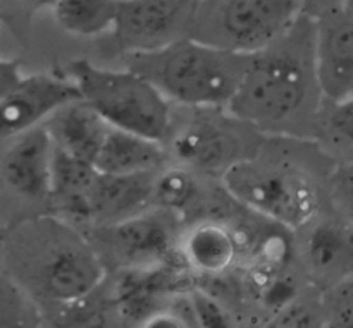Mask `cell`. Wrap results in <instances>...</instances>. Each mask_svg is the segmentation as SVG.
<instances>
[{
  "label": "cell",
  "mask_w": 353,
  "mask_h": 328,
  "mask_svg": "<svg viewBox=\"0 0 353 328\" xmlns=\"http://www.w3.org/2000/svg\"><path fill=\"white\" fill-rule=\"evenodd\" d=\"M326 320L319 316L316 309L307 305H288L279 309L265 328H323Z\"/></svg>",
  "instance_id": "obj_25"
},
{
  "label": "cell",
  "mask_w": 353,
  "mask_h": 328,
  "mask_svg": "<svg viewBox=\"0 0 353 328\" xmlns=\"http://www.w3.org/2000/svg\"><path fill=\"white\" fill-rule=\"evenodd\" d=\"M317 219L307 226L303 260L316 284L343 287L353 281V226L343 217Z\"/></svg>",
  "instance_id": "obj_13"
},
{
  "label": "cell",
  "mask_w": 353,
  "mask_h": 328,
  "mask_svg": "<svg viewBox=\"0 0 353 328\" xmlns=\"http://www.w3.org/2000/svg\"><path fill=\"white\" fill-rule=\"evenodd\" d=\"M188 313L196 328H234L216 299L199 289L188 292Z\"/></svg>",
  "instance_id": "obj_23"
},
{
  "label": "cell",
  "mask_w": 353,
  "mask_h": 328,
  "mask_svg": "<svg viewBox=\"0 0 353 328\" xmlns=\"http://www.w3.org/2000/svg\"><path fill=\"white\" fill-rule=\"evenodd\" d=\"M54 141L45 126L10 140L0 158V177L6 188L31 203H50Z\"/></svg>",
  "instance_id": "obj_12"
},
{
  "label": "cell",
  "mask_w": 353,
  "mask_h": 328,
  "mask_svg": "<svg viewBox=\"0 0 353 328\" xmlns=\"http://www.w3.org/2000/svg\"><path fill=\"white\" fill-rule=\"evenodd\" d=\"M64 74L74 83L83 102L110 127L164 144L174 105L143 76L86 58L71 62Z\"/></svg>",
  "instance_id": "obj_4"
},
{
  "label": "cell",
  "mask_w": 353,
  "mask_h": 328,
  "mask_svg": "<svg viewBox=\"0 0 353 328\" xmlns=\"http://www.w3.org/2000/svg\"><path fill=\"white\" fill-rule=\"evenodd\" d=\"M168 158L162 143L112 127L93 167L102 175L159 174Z\"/></svg>",
  "instance_id": "obj_17"
},
{
  "label": "cell",
  "mask_w": 353,
  "mask_h": 328,
  "mask_svg": "<svg viewBox=\"0 0 353 328\" xmlns=\"http://www.w3.org/2000/svg\"><path fill=\"white\" fill-rule=\"evenodd\" d=\"M343 287H347L348 294H350V298H352V305H350V308H353V281L348 282V284H345Z\"/></svg>",
  "instance_id": "obj_29"
},
{
  "label": "cell",
  "mask_w": 353,
  "mask_h": 328,
  "mask_svg": "<svg viewBox=\"0 0 353 328\" xmlns=\"http://www.w3.org/2000/svg\"><path fill=\"white\" fill-rule=\"evenodd\" d=\"M0 328H41L37 299L7 274H0Z\"/></svg>",
  "instance_id": "obj_21"
},
{
  "label": "cell",
  "mask_w": 353,
  "mask_h": 328,
  "mask_svg": "<svg viewBox=\"0 0 353 328\" xmlns=\"http://www.w3.org/2000/svg\"><path fill=\"white\" fill-rule=\"evenodd\" d=\"M330 191L340 217L353 226V164H343L331 175Z\"/></svg>",
  "instance_id": "obj_24"
},
{
  "label": "cell",
  "mask_w": 353,
  "mask_h": 328,
  "mask_svg": "<svg viewBox=\"0 0 353 328\" xmlns=\"http://www.w3.org/2000/svg\"><path fill=\"white\" fill-rule=\"evenodd\" d=\"M221 181L233 201L288 230L305 229L319 217L321 189L316 177L283 157L259 150Z\"/></svg>",
  "instance_id": "obj_5"
},
{
  "label": "cell",
  "mask_w": 353,
  "mask_h": 328,
  "mask_svg": "<svg viewBox=\"0 0 353 328\" xmlns=\"http://www.w3.org/2000/svg\"><path fill=\"white\" fill-rule=\"evenodd\" d=\"M2 258L12 281L52 305L90 298L107 275L86 234L55 215L21 223L3 241Z\"/></svg>",
  "instance_id": "obj_2"
},
{
  "label": "cell",
  "mask_w": 353,
  "mask_h": 328,
  "mask_svg": "<svg viewBox=\"0 0 353 328\" xmlns=\"http://www.w3.org/2000/svg\"><path fill=\"white\" fill-rule=\"evenodd\" d=\"M54 146L86 164H95L112 127L83 100L59 110L43 124Z\"/></svg>",
  "instance_id": "obj_16"
},
{
  "label": "cell",
  "mask_w": 353,
  "mask_h": 328,
  "mask_svg": "<svg viewBox=\"0 0 353 328\" xmlns=\"http://www.w3.org/2000/svg\"><path fill=\"white\" fill-rule=\"evenodd\" d=\"M48 7L59 28L72 36L112 34L116 26L117 0H59Z\"/></svg>",
  "instance_id": "obj_18"
},
{
  "label": "cell",
  "mask_w": 353,
  "mask_h": 328,
  "mask_svg": "<svg viewBox=\"0 0 353 328\" xmlns=\"http://www.w3.org/2000/svg\"><path fill=\"white\" fill-rule=\"evenodd\" d=\"M255 127L243 122L228 109H181L172 113L171 129L164 141L176 167L193 174L219 175L248 158L262 146Z\"/></svg>",
  "instance_id": "obj_6"
},
{
  "label": "cell",
  "mask_w": 353,
  "mask_h": 328,
  "mask_svg": "<svg viewBox=\"0 0 353 328\" xmlns=\"http://www.w3.org/2000/svg\"><path fill=\"white\" fill-rule=\"evenodd\" d=\"M97 294V292H95ZM95 294L83 301L69 305H54L55 316L52 320L54 328H112L114 316H119L112 299L102 303L95 299Z\"/></svg>",
  "instance_id": "obj_22"
},
{
  "label": "cell",
  "mask_w": 353,
  "mask_h": 328,
  "mask_svg": "<svg viewBox=\"0 0 353 328\" xmlns=\"http://www.w3.org/2000/svg\"><path fill=\"white\" fill-rule=\"evenodd\" d=\"M327 151L345 158V164H353V96L341 103H323L316 134Z\"/></svg>",
  "instance_id": "obj_20"
},
{
  "label": "cell",
  "mask_w": 353,
  "mask_h": 328,
  "mask_svg": "<svg viewBox=\"0 0 353 328\" xmlns=\"http://www.w3.org/2000/svg\"><path fill=\"white\" fill-rule=\"evenodd\" d=\"M312 7L317 83L323 103L334 105L353 96V14L345 2Z\"/></svg>",
  "instance_id": "obj_10"
},
{
  "label": "cell",
  "mask_w": 353,
  "mask_h": 328,
  "mask_svg": "<svg viewBox=\"0 0 353 328\" xmlns=\"http://www.w3.org/2000/svg\"><path fill=\"white\" fill-rule=\"evenodd\" d=\"M81 100L65 74L26 76L19 88L0 102V140H14L43 126L65 105Z\"/></svg>",
  "instance_id": "obj_11"
},
{
  "label": "cell",
  "mask_w": 353,
  "mask_h": 328,
  "mask_svg": "<svg viewBox=\"0 0 353 328\" xmlns=\"http://www.w3.org/2000/svg\"><path fill=\"white\" fill-rule=\"evenodd\" d=\"M26 76L23 74V69L17 61L9 58H0V102L7 96L12 95Z\"/></svg>",
  "instance_id": "obj_26"
},
{
  "label": "cell",
  "mask_w": 353,
  "mask_h": 328,
  "mask_svg": "<svg viewBox=\"0 0 353 328\" xmlns=\"http://www.w3.org/2000/svg\"><path fill=\"white\" fill-rule=\"evenodd\" d=\"M345 3H347L348 10H350V12L353 14V0H348V2H345Z\"/></svg>",
  "instance_id": "obj_30"
},
{
  "label": "cell",
  "mask_w": 353,
  "mask_h": 328,
  "mask_svg": "<svg viewBox=\"0 0 353 328\" xmlns=\"http://www.w3.org/2000/svg\"><path fill=\"white\" fill-rule=\"evenodd\" d=\"M157 174H99L88 195V227L114 226L154 210Z\"/></svg>",
  "instance_id": "obj_14"
},
{
  "label": "cell",
  "mask_w": 353,
  "mask_h": 328,
  "mask_svg": "<svg viewBox=\"0 0 353 328\" xmlns=\"http://www.w3.org/2000/svg\"><path fill=\"white\" fill-rule=\"evenodd\" d=\"M202 188L196 174L183 167H165L155 177L154 184V210L178 217L192 212L200 205Z\"/></svg>",
  "instance_id": "obj_19"
},
{
  "label": "cell",
  "mask_w": 353,
  "mask_h": 328,
  "mask_svg": "<svg viewBox=\"0 0 353 328\" xmlns=\"http://www.w3.org/2000/svg\"><path fill=\"white\" fill-rule=\"evenodd\" d=\"M247 55L183 38L161 50L124 57V67L150 81L181 109H228L247 72Z\"/></svg>",
  "instance_id": "obj_3"
},
{
  "label": "cell",
  "mask_w": 353,
  "mask_h": 328,
  "mask_svg": "<svg viewBox=\"0 0 353 328\" xmlns=\"http://www.w3.org/2000/svg\"><path fill=\"white\" fill-rule=\"evenodd\" d=\"M314 19L303 10L278 41L250 55L228 110L262 134L309 138L316 134L323 95L316 72Z\"/></svg>",
  "instance_id": "obj_1"
},
{
  "label": "cell",
  "mask_w": 353,
  "mask_h": 328,
  "mask_svg": "<svg viewBox=\"0 0 353 328\" xmlns=\"http://www.w3.org/2000/svg\"><path fill=\"white\" fill-rule=\"evenodd\" d=\"M305 6L295 0H202L195 6L188 38L250 57L278 41Z\"/></svg>",
  "instance_id": "obj_7"
},
{
  "label": "cell",
  "mask_w": 353,
  "mask_h": 328,
  "mask_svg": "<svg viewBox=\"0 0 353 328\" xmlns=\"http://www.w3.org/2000/svg\"><path fill=\"white\" fill-rule=\"evenodd\" d=\"M140 328H192V325L181 313L168 308L141 322Z\"/></svg>",
  "instance_id": "obj_27"
},
{
  "label": "cell",
  "mask_w": 353,
  "mask_h": 328,
  "mask_svg": "<svg viewBox=\"0 0 353 328\" xmlns=\"http://www.w3.org/2000/svg\"><path fill=\"white\" fill-rule=\"evenodd\" d=\"M176 251L183 265L200 275L224 274L241 254L233 226L216 219H203L193 223L178 237Z\"/></svg>",
  "instance_id": "obj_15"
},
{
  "label": "cell",
  "mask_w": 353,
  "mask_h": 328,
  "mask_svg": "<svg viewBox=\"0 0 353 328\" xmlns=\"http://www.w3.org/2000/svg\"><path fill=\"white\" fill-rule=\"evenodd\" d=\"M196 0H117L112 36L124 57L188 38Z\"/></svg>",
  "instance_id": "obj_9"
},
{
  "label": "cell",
  "mask_w": 353,
  "mask_h": 328,
  "mask_svg": "<svg viewBox=\"0 0 353 328\" xmlns=\"http://www.w3.org/2000/svg\"><path fill=\"white\" fill-rule=\"evenodd\" d=\"M174 217L150 210L137 219L114 226L88 227L86 234L105 270L109 267L117 272L148 270L168 265L171 254L178 248Z\"/></svg>",
  "instance_id": "obj_8"
},
{
  "label": "cell",
  "mask_w": 353,
  "mask_h": 328,
  "mask_svg": "<svg viewBox=\"0 0 353 328\" xmlns=\"http://www.w3.org/2000/svg\"><path fill=\"white\" fill-rule=\"evenodd\" d=\"M323 328H353V308H347L333 318L326 320Z\"/></svg>",
  "instance_id": "obj_28"
}]
</instances>
